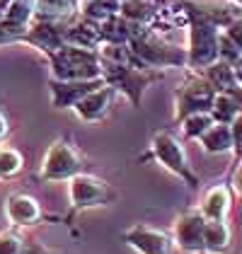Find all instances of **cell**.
<instances>
[{
  "label": "cell",
  "mask_w": 242,
  "mask_h": 254,
  "mask_svg": "<svg viewBox=\"0 0 242 254\" xmlns=\"http://www.w3.org/2000/svg\"><path fill=\"white\" fill-rule=\"evenodd\" d=\"M100 73V61L90 49L63 44L54 51V75L59 80H97Z\"/></svg>",
  "instance_id": "cell-1"
},
{
  "label": "cell",
  "mask_w": 242,
  "mask_h": 254,
  "mask_svg": "<svg viewBox=\"0 0 242 254\" xmlns=\"http://www.w3.org/2000/svg\"><path fill=\"white\" fill-rule=\"evenodd\" d=\"M189 17H194L191 24V39H189V63L194 68H206L221 59L218 56V24L203 17L199 10H186Z\"/></svg>",
  "instance_id": "cell-2"
},
{
  "label": "cell",
  "mask_w": 242,
  "mask_h": 254,
  "mask_svg": "<svg viewBox=\"0 0 242 254\" xmlns=\"http://www.w3.org/2000/svg\"><path fill=\"white\" fill-rule=\"evenodd\" d=\"M131 51L143 65H182L186 61L184 51L165 44L162 39L143 32V29L131 39Z\"/></svg>",
  "instance_id": "cell-3"
},
{
  "label": "cell",
  "mask_w": 242,
  "mask_h": 254,
  "mask_svg": "<svg viewBox=\"0 0 242 254\" xmlns=\"http://www.w3.org/2000/svg\"><path fill=\"white\" fill-rule=\"evenodd\" d=\"M117 194L114 189L102 182L97 177H90V175H78L70 179V203L75 211L80 208H92V206H104L109 201H114Z\"/></svg>",
  "instance_id": "cell-4"
},
{
  "label": "cell",
  "mask_w": 242,
  "mask_h": 254,
  "mask_svg": "<svg viewBox=\"0 0 242 254\" xmlns=\"http://www.w3.org/2000/svg\"><path fill=\"white\" fill-rule=\"evenodd\" d=\"M78 172H80V155L75 153V148L65 140L54 143L44 157L41 177L46 182H63V179H73Z\"/></svg>",
  "instance_id": "cell-5"
},
{
  "label": "cell",
  "mask_w": 242,
  "mask_h": 254,
  "mask_svg": "<svg viewBox=\"0 0 242 254\" xmlns=\"http://www.w3.org/2000/svg\"><path fill=\"white\" fill-rule=\"evenodd\" d=\"M153 150H155V157L160 160L162 165L167 170H172L175 175H180L191 189L199 187V179H196V175L191 172V167L186 162V153H184V148L180 145V140L175 136L158 133V136L153 138Z\"/></svg>",
  "instance_id": "cell-6"
},
{
  "label": "cell",
  "mask_w": 242,
  "mask_h": 254,
  "mask_svg": "<svg viewBox=\"0 0 242 254\" xmlns=\"http://www.w3.org/2000/svg\"><path fill=\"white\" fill-rule=\"evenodd\" d=\"M206 218L201 211H186L175 223V242L184 252H206Z\"/></svg>",
  "instance_id": "cell-7"
},
{
  "label": "cell",
  "mask_w": 242,
  "mask_h": 254,
  "mask_svg": "<svg viewBox=\"0 0 242 254\" xmlns=\"http://www.w3.org/2000/svg\"><path fill=\"white\" fill-rule=\"evenodd\" d=\"M213 97H216V90L208 80H191L186 85H182L180 90V114L182 119L189 117V114H196V112H211L213 107Z\"/></svg>",
  "instance_id": "cell-8"
},
{
  "label": "cell",
  "mask_w": 242,
  "mask_h": 254,
  "mask_svg": "<svg viewBox=\"0 0 242 254\" xmlns=\"http://www.w3.org/2000/svg\"><path fill=\"white\" fill-rule=\"evenodd\" d=\"M123 240L138 250L141 254H170L172 252V237L162 230L148 228V225H133L123 233Z\"/></svg>",
  "instance_id": "cell-9"
},
{
  "label": "cell",
  "mask_w": 242,
  "mask_h": 254,
  "mask_svg": "<svg viewBox=\"0 0 242 254\" xmlns=\"http://www.w3.org/2000/svg\"><path fill=\"white\" fill-rule=\"evenodd\" d=\"M112 99H114V87L100 85L97 90H92V92H87L82 99H78L73 107H75V112H78V117H80L82 121H97V119H102L109 112Z\"/></svg>",
  "instance_id": "cell-10"
},
{
  "label": "cell",
  "mask_w": 242,
  "mask_h": 254,
  "mask_svg": "<svg viewBox=\"0 0 242 254\" xmlns=\"http://www.w3.org/2000/svg\"><path fill=\"white\" fill-rule=\"evenodd\" d=\"M97 87H100V80H59V82H51L54 104L56 107H73L78 99H82L87 92H92Z\"/></svg>",
  "instance_id": "cell-11"
},
{
  "label": "cell",
  "mask_w": 242,
  "mask_h": 254,
  "mask_svg": "<svg viewBox=\"0 0 242 254\" xmlns=\"http://www.w3.org/2000/svg\"><path fill=\"white\" fill-rule=\"evenodd\" d=\"M206 80L213 85L216 92H230V95L242 99V85H240V80H238V75H235L233 63L216 61V63L206 65Z\"/></svg>",
  "instance_id": "cell-12"
},
{
  "label": "cell",
  "mask_w": 242,
  "mask_h": 254,
  "mask_svg": "<svg viewBox=\"0 0 242 254\" xmlns=\"http://www.w3.org/2000/svg\"><path fill=\"white\" fill-rule=\"evenodd\" d=\"M5 211H7V218L15 225H32V223L39 220V215H41L39 203L29 194H12L7 198Z\"/></svg>",
  "instance_id": "cell-13"
},
{
  "label": "cell",
  "mask_w": 242,
  "mask_h": 254,
  "mask_svg": "<svg viewBox=\"0 0 242 254\" xmlns=\"http://www.w3.org/2000/svg\"><path fill=\"white\" fill-rule=\"evenodd\" d=\"M34 7H37V0H12L0 27H2L7 34H17V32H22V29L27 27L29 15H32Z\"/></svg>",
  "instance_id": "cell-14"
},
{
  "label": "cell",
  "mask_w": 242,
  "mask_h": 254,
  "mask_svg": "<svg viewBox=\"0 0 242 254\" xmlns=\"http://www.w3.org/2000/svg\"><path fill=\"white\" fill-rule=\"evenodd\" d=\"M27 39L32 41L34 46H39L44 51H59L60 46L65 44V32H60L56 24H51V22H41L37 24L34 29H32V34L27 37Z\"/></svg>",
  "instance_id": "cell-15"
},
{
  "label": "cell",
  "mask_w": 242,
  "mask_h": 254,
  "mask_svg": "<svg viewBox=\"0 0 242 254\" xmlns=\"http://www.w3.org/2000/svg\"><path fill=\"white\" fill-rule=\"evenodd\" d=\"M228 208H230V191L225 187H213L203 196L201 213L206 220H225Z\"/></svg>",
  "instance_id": "cell-16"
},
{
  "label": "cell",
  "mask_w": 242,
  "mask_h": 254,
  "mask_svg": "<svg viewBox=\"0 0 242 254\" xmlns=\"http://www.w3.org/2000/svg\"><path fill=\"white\" fill-rule=\"evenodd\" d=\"M201 145L208 150V153H213V155L233 150V131H230V124L216 121V124L201 136Z\"/></svg>",
  "instance_id": "cell-17"
},
{
  "label": "cell",
  "mask_w": 242,
  "mask_h": 254,
  "mask_svg": "<svg viewBox=\"0 0 242 254\" xmlns=\"http://www.w3.org/2000/svg\"><path fill=\"white\" fill-rule=\"evenodd\" d=\"M242 109V99L230 95V92H216L213 97V107H211V114L216 121L221 124H230L233 119L238 117V112Z\"/></svg>",
  "instance_id": "cell-18"
},
{
  "label": "cell",
  "mask_w": 242,
  "mask_h": 254,
  "mask_svg": "<svg viewBox=\"0 0 242 254\" xmlns=\"http://www.w3.org/2000/svg\"><path fill=\"white\" fill-rule=\"evenodd\" d=\"M206 252H223L230 245V228L225 220H206Z\"/></svg>",
  "instance_id": "cell-19"
},
{
  "label": "cell",
  "mask_w": 242,
  "mask_h": 254,
  "mask_svg": "<svg viewBox=\"0 0 242 254\" xmlns=\"http://www.w3.org/2000/svg\"><path fill=\"white\" fill-rule=\"evenodd\" d=\"M121 10V0H85L82 12L90 20H109Z\"/></svg>",
  "instance_id": "cell-20"
},
{
  "label": "cell",
  "mask_w": 242,
  "mask_h": 254,
  "mask_svg": "<svg viewBox=\"0 0 242 254\" xmlns=\"http://www.w3.org/2000/svg\"><path fill=\"white\" fill-rule=\"evenodd\" d=\"M78 0H37V12L41 17H49V20H59V17H68L73 10H75Z\"/></svg>",
  "instance_id": "cell-21"
},
{
  "label": "cell",
  "mask_w": 242,
  "mask_h": 254,
  "mask_svg": "<svg viewBox=\"0 0 242 254\" xmlns=\"http://www.w3.org/2000/svg\"><path fill=\"white\" fill-rule=\"evenodd\" d=\"M100 37H102L100 29L92 27V24H87V22L65 32V41H70L73 46H82V49H92V46L100 41Z\"/></svg>",
  "instance_id": "cell-22"
},
{
  "label": "cell",
  "mask_w": 242,
  "mask_h": 254,
  "mask_svg": "<svg viewBox=\"0 0 242 254\" xmlns=\"http://www.w3.org/2000/svg\"><path fill=\"white\" fill-rule=\"evenodd\" d=\"M121 15L133 24H145L153 17V5L145 0H123L121 2Z\"/></svg>",
  "instance_id": "cell-23"
},
{
  "label": "cell",
  "mask_w": 242,
  "mask_h": 254,
  "mask_svg": "<svg viewBox=\"0 0 242 254\" xmlns=\"http://www.w3.org/2000/svg\"><path fill=\"white\" fill-rule=\"evenodd\" d=\"M216 124V119L211 112H196V114H189V117H184V133L189 138H201L211 126Z\"/></svg>",
  "instance_id": "cell-24"
},
{
  "label": "cell",
  "mask_w": 242,
  "mask_h": 254,
  "mask_svg": "<svg viewBox=\"0 0 242 254\" xmlns=\"http://www.w3.org/2000/svg\"><path fill=\"white\" fill-rule=\"evenodd\" d=\"M22 170V155L12 148L0 150V177H12Z\"/></svg>",
  "instance_id": "cell-25"
},
{
  "label": "cell",
  "mask_w": 242,
  "mask_h": 254,
  "mask_svg": "<svg viewBox=\"0 0 242 254\" xmlns=\"http://www.w3.org/2000/svg\"><path fill=\"white\" fill-rule=\"evenodd\" d=\"M0 254H22V240L17 235H0Z\"/></svg>",
  "instance_id": "cell-26"
},
{
  "label": "cell",
  "mask_w": 242,
  "mask_h": 254,
  "mask_svg": "<svg viewBox=\"0 0 242 254\" xmlns=\"http://www.w3.org/2000/svg\"><path fill=\"white\" fill-rule=\"evenodd\" d=\"M230 131H233V150L238 157H242V109L238 112V117L230 121Z\"/></svg>",
  "instance_id": "cell-27"
},
{
  "label": "cell",
  "mask_w": 242,
  "mask_h": 254,
  "mask_svg": "<svg viewBox=\"0 0 242 254\" xmlns=\"http://www.w3.org/2000/svg\"><path fill=\"white\" fill-rule=\"evenodd\" d=\"M225 29H228L225 34H228V37H230V39H233L242 49V17H240V20H235L233 24H228Z\"/></svg>",
  "instance_id": "cell-28"
},
{
  "label": "cell",
  "mask_w": 242,
  "mask_h": 254,
  "mask_svg": "<svg viewBox=\"0 0 242 254\" xmlns=\"http://www.w3.org/2000/svg\"><path fill=\"white\" fill-rule=\"evenodd\" d=\"M233 187H235L238 194H242V165L238 167V172H235V177H233Z\"/></svg>",
  "instance_id": "cell-29"
},
{
  "label": "cell",
  "mask_w": 242,
  "mask_h": 254,
  "mask_svg": "<svg viewBox=\"0 0 242 254\" xmlns=\"http://www.w3.org/2000/svg\"><path fill=\"white\" fill-rule=\"evenodd\" d=\"M5 133H7V121H5V117L0 114V138L5 136Z\"/></svg>",
  "instance_id": "cell-30"
},
{
  "label": "cell",
  "mask_w": 242,
  "mask_h": 254,
  "mask_svg": "<svg viewBox=\"0 0 242 254\" xmlns=\"http://www.w3.org/2000/svg\"><path fill=\"white\" fill-rule=\"evenodd\" d=\"M233 68H235V75H238V80H240V85H242V59L238 61V63L233 65Z\"/></svg>",
  "instance_id": "cell-31"
},
{
  "label": "cell",
  "mask_w": 242,
  "mask_h": 254,
  "mask_svg": "<svg viewBox=\"0 0 242 254\" xmlns=\"http://www.w3.org/2000/svg\"><path fill=\"white\" fill-rule=\"evenodd\" d=\"M37 254H49V252H44V250H37Z\"/></svg>",
  "instance_id": "cell-32"
},
{
  "label": "cell",
  "mask_w": 242,
  "mask_h": 254,
  "mask_svg": "<svg viewBox=\"0 0 242 254\" xmlns=\"http://www.w3.org/2000/svg\"><path fill=\"white\" fill-rule=\"evenodd\" d=\"M238 2H240V5H242V0H238Z\"/></svg>",
  "instance_id": "cell-33"
}]
</instances>
